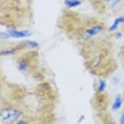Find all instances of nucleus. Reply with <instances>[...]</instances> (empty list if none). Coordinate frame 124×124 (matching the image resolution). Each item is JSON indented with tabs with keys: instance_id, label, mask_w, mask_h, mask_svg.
<instances>
[{
	"instance_id": "f03ea898",
	"label": "nucleus",
	"mask_w": 124,
	"mask_h": 124,
	"mask_svg": "<svg viewBox=\"0 0 124 124\" xmlns=\"http://www.w3.org/2000/svg\"><path fill=\"white\" fill-rule=\"evenodd\" d=\"M8 38L12 37L16 39H22L25 37H30L32 35V32L29 30H16V29H9L7 31Z\"/></svg>"
},
{
	"instance_id": "39448f33",
	"label": "nucleus",
	"mask_w": 124,
	"mask_h": 124,
	"mask_svg": "<svg viewBox=\"0 0 124 124\" xmlns=\"http://www.w3.org/2000/svg\"><path fill=\"white\" fill-rule=\"evenodd\" d=\"M124 22V16H123L118 17L117 18H116L114 20V21L112 23V24L111 25L108 29V30L110 31H114L116 30L118 27V25Z\"/></svg>"
},
{
	"instance_id": "0eeeda50",
	"label": "nucleus",
	"mask_w": 124,
	"mask_h": 124,
	"mask_svg": "<svg viewBox=\"0 0 124 124\" xmlns=\"http://www.w3.org/2000/svg\"><path fill=\"white\" fill-rule=\"evenodd\" d=\"M23 43L25 45H26L27 46L31 48H37L39 46V43L37 42V41L35 40H25L23 41Z\"/></svg>"
},
{
	"instance_id": "423d86ee",
	"label": "nucleus",
	"mask_w": 124,
	"mask_h": 124,
	"mask_svg": "<svg viewBox=\"0 0 124 124\" xmlns=\"http://www.w3.org/2000/svg\"><path fill=\"white\" fill-rule=\"evenodd\" d=\"M122 105V98L120 94H118L116 96V99L114 100V102L112 105V109L114 110H117L120 109Z\"/></svg>"
},
{
	"instance_id": "7ed1b4c3",
	"label": "nucleus",
	"mask_w": 124,
	"mask_h": 124,
	"mask_svg": "<svg viewBox=\"0 0 124 124\" xmlns=\"http://www.w3.org/2000/svg\"><path fill=\"white\" fill-rule=\"evenodd\" d=\"M103 29V27L101 25H97L93 27H90L85 31L84 36L86 39H91L92 37H95L98 34H100Z\"/></svg>"
},
{
	"instance_id": "9d476101",
	"label": "nucleus",
	"mask_w": 124,
	"mask_h": 124,
	"mask_svg": "<svg viewBox=\"0 0 124 124\" xmlns=\"http://www.w3.org/2000/svg\"><path fill=\"white\" fill-rule=\"evenodd\" d=\"M105 1L107 2H110V1H112V6L114 7L116 6L118 3H119L122 0H105Z\"/></svg>"
},
{
	"instance_id": "f257e3e1",
	"label": "nucleus",
	"mask_w": 124,
	"mask_h": 124,
	"mask_svg": "<svg viewBox=\"0 0 124 124\" xmlns=\"http://www.w3.org/2000/svg\"><path fill=\"white\" fill-rule=\"evenodd\" d=\"M21 116V112L16 109L6 108L0 112V120L3 122H12L17 120Z\"/></svg>"
},
{
	"instance_id": "6e6552de",
	"label": "nucleus",
	"mask_w": 124,
	"mask_h": 124,
	"mask_svg": "<svg viewBox=\"0 0 124 124\" xmlns=\"http://www.w3.org/2000/svg\"><path fill=\"white\" fill-rule=\"evenodd\" d=\"M106 86H107L106 82L103 79L100 80V82H99V85H98V92H103L104 90H105Z\"/></svg>"
},
{
	"instance_id": "20e7f679",
	"label": "nucleus",
	"mask_w": 124,
	"mask_h": 124,
	"mask_svg": "<svg viewBox=\"0 0 124 124\" xmlns=\"http://www.w3.org/2000/svg\"><path fill=\"white\" fill-rule=\"evenodd\" d=\"M64 3L70 8H76L79 7L82 4V1L81 0H64Z\"/></svg>"
},
{
	"instance_id": "1a4fd4ad",
	"label": "nucleus",
	"mask_w": 124,
	"mask_h": 124,
	"mask_svg": "<svg viewBox=\"0 0 124 124\" xmlns=\"http://www.w3.org/2000/svg\"><path fill=\"white\" fill-rule=\"evenodd\" d=\"M27 66H28V62H26L25 61H22L20 63V65H19V69L22 70V71H24L27 69Z\"/></svg>"
},
{
	"instance_id": "9b49d317",
	"label": "nucleus",
	"mask_w": 124,
	"mask_h": 124,
	"mask_svg": "<svg viewBox=\"0 0 124 124\" xmlns=\"http://www.w3.org/2000/svg\"><path fill=\"white\" fill-rule=\"evenodd\" d=\"M120 123H121V124H124V114L122 115V116L120 118Z\"/></svg>"
}]
</instances>
